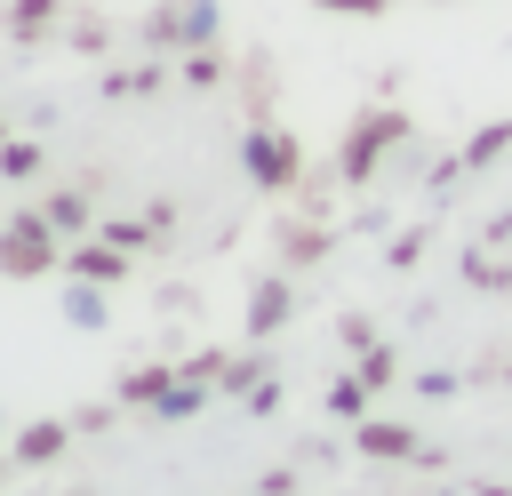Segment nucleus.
Wrapping results in <instances>:
<instances>
[{
  "instance_id": "1",
  "label": "nucleus",
  "mask_w": 512,
  "mask_h": 496,
  "mask_svg": "<svg viewBox=\"0 0 512 496\" xmlns=\"http://www.w3.org/2000/svg\"><path fill=\"white\" fill-rule=\"evenodd\" d=\"M0 264H8V272H40V264H48V240H40V224H16V232L0 240Z\"/></svg>"
},
{
  "instance_id": "2",
  "label": "nucleus",
  "mask_w": 512,
  "mask_h": 496,
  "mask_svg": "<svg viewBox=\"0 0 512 496\" xmlns=\"http://www.w3.org/2000/svg\"><path fill=\"white\" fill-rule=\"evenodd\" d=\"M392 136H400V120H392V112H376V120H368V128L352 136V152H344V168H352V176H368V160H376V144H392Z\"/></svg>"
},
{
  "instance_id": "3",
  "label": "nucleus",
  "mask_w": 512,
  "mask_h": 496,
  "mask_svg": "<svg viewBox=\"0 0 512 496\" xmlns=\"http://www.w3.org/2000/svg\"><path fill=\"white\" fill-rule=\"evenodd\" d=\"M248 168H264L272 184H288V176H296V144H288V136H256V144H248Z\"/></svg>"
},
{
  "instance_id": "4",
  "label": "nucleus",
  "mask_w": 512,
  "mask_h": 496,
  "mask_svg": "<svg viewBox=\"0 0 512 496\" xmlns=\"http://www.w3.org/2000/svg\"><path fill=\"white\" fill-rule=\"evenodd\" d=\"M360 440H368V448H376V456H408V432H400V424H368V432H360Z\"/></svg>"
},
{
  "instance_id": "5",
  "label": "nucleus",
  "mask_w": 512,
  "mask_h": 496,
  "mask_svg": "<svg viewBox=\"0 0 512 496\" xmlns=\"http://www.w3.org/2000/svg\"><path fill=\"white\" fill-rule=\"evenodd\" d=\"M56 440H64L56 424H32V432H24V456H56Z\"/></svg>"
},
{
  "instance_id": "6",
  "label": "nucleus",
  "mask_w": 512,
  "mask_h": 496,
  "mask_svg": "<svg viewBox=\"0 0 512 496\" xmlns=\"http://www.w3.org/2000/svg\"><path fill=\"white\" fill-rule=\"evenodd\" d=\"M320 8H352V16H368V8H376V0H320Z\"/></svg>"
}]
</instances>
